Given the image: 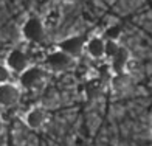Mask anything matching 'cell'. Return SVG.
I'll list each match as a JSON object with an SVG mask.
<instances>
[{"label":"cell","instance_id":"9","mask_svg":"<svg viewBox=\"0 0 152 146\" xmlns=\"http://www.w3.org/2000/svg\"><path fill=\"white\" fill-rule=\"evenodd\" d=\"M129 50L126 47H120V50L118 53L115 54V56L110 59L112 61V68H113V72L115 73H118L121 75L124 70H126V67H127V62H129Z\"/></svg>","mask_w":152,"mask_h":146},{"label":"cell","instance_id":"11","mask_svg":"<svg viewBox=\"0 0 152 146\" xmlns=\"http://www.w3.org/2000/svg\"><path fill=\"white\" fill-rule=\"evenodd\" d=\"M12 72L8 68L6 64H0V84H6V82H12Z\"/></svg>","mask_w":152,"mask_h":146},{"label":"cell","instance_id":"3","mask_svg":"<svg viewBox=\"0 0 152 146\" xmlns=\"http://www.w3.org/2000/svg\"><path fill=\"white\" fill-rule=\"evenodd\" d=\"M45 79V70L42 67H37V65H31L28 67L23 73L19 75V84L22 89H36L44 82Z\"/></svg>","mask_w":152,"mask_h":146},{"label":"cell","instance_id":"7","mask_svg":"<svg viewBox=\"0 0 152 146\" xmlns=\"http://www.w3.org/2000/svg\"><path fill=\"white\" fill-rule=\"evenodd\" d=\"M45 121H47V112H45V109L40 107V106L31 107L23 117V123L26 124V128H30L33 131L40 129L45 124Z\"/></svg>","mask_w":152,"mask_h":146},{"label":"cell","instance_id":"1","mask_svg":"<svg viewBox=\"0 0 152 146\" xmlns=\"http://www.w3.org/2000/svg\"><path fill=\"white\" fill-rule=\"evenodd\" d=\"M20 33H22V37L25 40H28L31 44H39L45 37V25L39 17L31 16L25 20Z\"/></svg>","mask_w":152,"mask_h":146},{"label":"cell","instance_id":"6","mask_svg":"<svg viewBox=\"0 0 152 146\" xmlns=\"http://www.w3.org/2000/svg\"><path fill=\"white\" fill-rule=\"evenodd\" d=\"M22 87L14 82L0 84V107H12L20 101Z\"/></svg>","mask_w":152,"mask_h":146},{"label":"cell","instance_id":"8","mask_svg":"<svg viewBox=\"0 0 152 146\" xmlns=\"http://www.w3.org/2000/svg\"><path fill=\"white\" fill-rule=\"evenodd\" d=\"M86 53L93 59L106 58V40L101 36H92L90 39H87Z\"/></svg>","mask_w":152,"mask_h":146},{"label":"cell","instance_id":"2","mask_svg":"<svg viewBox=\"0 0 152 146\" xmlns=\"http://www.w3.org/2000/svg\"><path fill=\"white\" fill-rule=\"evenodd\" d=\"M86 44H87V37L81 36V34H75V36H68L65 39H62L58 44V48L61 51L67 53L68 56H72L73 59L79 58L82 53L86 51Z\"/></svg>","mask_w":152,"mask_h":146},{"label":"cell","instance_id":"10","mask_svg":"<svg viewBox=\"0 0 152 146\" xmlns=\"http://www.w3.org/2000/svg\"><path fill=\"white\" fill-rule=\"evenodd\" d=\"M120 44L116 40H106V58H110L112 59L116 53L120 50Z\"/></svg>","mask_w":152,"mask_h":146},{"label":"cell","instance_id":"4","mask_svg":"<svg viewBox=\"0 0 152 146\" xmlns=\"http://www.w3.org/2000/svg\"><path fill=\"white\" fill-rule=\"evenodd\" d=\"M45 64L48 67V70L59 73V72H65V70H68V68H72L73 64H75V59L72 56H68L67 53L61 51L59 48H58V50L51 51L47 56Z\"/></svg>","mask_w":152,"mask_h":146},{"label":"cell","instance_id":"5","mask_svg":"<svg viewBox=\"0 0 152 146\" xmlns=\"http://www.w3.org/2000/svg\"><path fill=\"white\" fill-rule=\"evenodd\" d=\"M5 64L8 65V68L12 73H17V75L23 73L28 67H31L30 56L23 50H20V48H12L5 59Z\"/></svg>","mask_w":152,"mask_h":146},{"label":"cell","instance_id":"12","mask_svg":"<svg viewBox=\"0 0 152 146\" xmlns=\"http://www.w3.org/2000/svg\"><path fill=\"white\" fill-rule=\"evenodd\" d=\"M120 34H121V30L118 26H112V28L107 30V40H116V42H118Z\"/></svg>","mask_w":152,"mask_h":146},{"label":"cell","instance_id":"13","mask_svg":"<svg viewBox=\"0 0 152 146\" xmlns=\"http://www.w3.org/2000/svg\"><path fill=\"white\" fill-rule=\"evenodd\" d=\"M3 128H5V123H3V118L0 117V132L3 131Z\"/></svg>","mask_w":152,"mask_h":146},{"label":"cell","instance_id":"14","mask_svg":"<svg viewBox=\"0 0 152 146\" xmlns=\"http://www.w3.org/2000/svg\"><path fill=\"white\" fill-rule=\"evenodd\" d=\"M61 2H65V3H75V2H79V0H61Z\"/></svg>","mask_w":152,"mask_h":146}]
</instances>
